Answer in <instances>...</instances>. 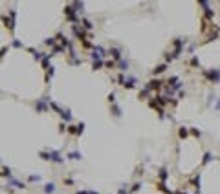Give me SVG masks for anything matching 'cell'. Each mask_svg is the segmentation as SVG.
<instances>
[{
    "mask_svg": "<svg viewBox=\"0 0 220 194\" xmlns=\"http://www.w3.org/2000/svg\"><path fill=\"white\" fill-rule=\"evenodd\" d=\"M207 77H209V79H213V81H218L220 73H218V71H209V73H207Z\"/></svg>",
    "mask_w": 220,
    "mask_h": 194,
    "instance_id": "obj_1",
    "label": "cell"
},
{
    "mask_svg": "<svg viewBox=\"0 0 220 194\" xmlns=\"http://www.w3.org/2000/svg\"><path fill=\"white\" fill-rule=\"evenodd\" d=\"M50 157H51L53 161H57V163H61V161H62V157L59 156V152H51V156H50Z\"/></svg>",
    "mask_w": 220,
    "mask_h": 194,
    "instance_id": "obj_2",
    "label": "cell"
},
{
    "mask_svg": "<svg viewBox=\"0 0 220 194\" xmlns=\"http://www.w3.org/2000/svg\"><path fill=\"white\" fill-rule=\"evenodd\" d=\"M162 86V81H150L149 83V88H160Z\"/></svg>",
    "mask_w": 220,
    "mask_h": 194,
    "instance_id": "obj_3",
    "label": "cell"
},
{
    "mask_svg": "<svg viewBox=\"0 0 220 194\" xmlns=\"http://www.w3.org/2000/svg\"><path fill=\"white\" fill-rule=\"evenodd\" d=\"M110 55H112L114 59H119V50H116V48H112V50H110Z\"/></svg>",
    "mask_w": 220,
    "mask_h": 194,
    "instance_id": "obj_4",
    "label": "cell"
},
{
    "mask_svg": "<svg viewBox=\"0 0 220 194\" xmlns=\"http://www.w3.org/2000/svg\"><path fill=\"white\" fill-rule=\"evenodd\" d=\"M165 68H167L165 64H162V66H158V68H156V70H154V73H162V71L165 70Z\"/></svg>",
    "mask_w": 220,
    "mask_h": 194,
    "instance_id": "obj_5",
    "label": "cell"
},
{
    "mask_svg": "<svg viewBox=\"0 0 220 194\" xmlns=\"http://www.w3.org/2000/svg\"><path fill=\"white\" fill-rule=\"evenodd\" d=\"M119 66H121L119 70H129V62H127V61H125V62H119Z\"/></svg>",
    "mask_w": 220,
    "mask_h": 194,
    "instance_id": "obj_6",
    "label": "cell"
},
{
    "mask_svg": "<svg viewBox=\"0 0 220 194\" xmlns=\"http://www.w3.org/2000/svg\"><path fill=\"white\" fill-rule=\"evenodd\" d=\"M187 136V130L185 128H180V137H185Z\"/></svg>",
    "mask_w": 220,
    "mask_h": 194,
    "instance_id": "obj_7",
    "label": "cell"
},
{
    "mask_svg": "<svg viewBox=\"0 0 220 194\" xmlns=\"http://www.w3.org/2000/svg\"><path fill=\"white\" fill-rule=\"evenodd\" d=\"M46 192H53V183H50V185L46 187Z\"/></svg>",
    "mask_w": 220,
    "mask_h": 194,
    "instance_id": "obj_8",
    "label": "cell"
},
{
    "mask_svg": "<svg viewBox=\"0 0 220 194\" xmlns=\"http://www.w3.org/2000/svg\"><path fill=\"white\" fill-rule=\"evenodd\" d=\"M9 174H11V172H9V169H2V176H9Z\"/></svg>",
    "mask_w": 220,
    "mask_h": 194,
    "instance_id": "obj_9",
    "label": "cell"
},
{
    "mask_svg": "<svg viewBox=\"0 0 220 194\" xmlns=\"http://www.w3.org/2000/svg\"><path fill=\"white\" fill-rule=\"evenodd\" d=\"M101 64H103V62H101V61H97V62H94V68H96V70H99V66H101Z\"/></svg>",
    "mask_w": 220,
    "mask_h": 194,
    "instance_id": "obj_10",
    "label": "cell"
},
{
    "mask_svg": "<svg viewBox=\"0 0 220 194\" xmlns=\"http://www.w3.org/2000/svg\"><path fill=\"white\" fill-rule=\"evenodd\" d=\"M97 51H103V50H101V48H97ZM92 57H94V59H99V55H97L96 51H94V53H92Z\"/></svg>",
    "mask_w": 220,
    "mask_h": 194,
    "instance_id": "obj_11",
    "label": "cell"
},
{
    "mask_svg": "<svg viewBox=\"0 0 220 194\" xmlns=\"http://www.w3.org/2000/svg\"><path fill=\"white\" fill-rule=\"evenodd\" d=\"M83 24H84V28H86V29H90V28H92V24H90V22H88V20H84Z\"/></svg>",
    "mask_w": 220,
    "mask_h": 194,
    "instance_id": "obj_12",
    "label": "cell"
},
{
    "mask_svg": "<svg viewBox=\"0 0 220 194\" xmlns=\"http://www.w3.org/2000/svg\"><path fill=\"white\" fill-rule=\"evenodd\" d=\"M68 132H70V134H75V132H77V130H75L73 126H68Z\"/></svg>",
    "mask_w": 220,
    "mask_h": 194,
    "instance_id": "obj_13",
    "label": "cell"
},
{
    "mask_svg": "<svg viewBox=\"0 0 220 194\" xmlns=\"http://www.w3.org/2000/svg\"><path fill=\"white\" fill-rule=\"evenodd\" d=\"M77 194H88V192H77Z\"/></svg>",
    "mask_w": 220,
    "mask_h": 194,
    "instance_id": "obj_14",
    "label": "cell"
}]
</instances>
